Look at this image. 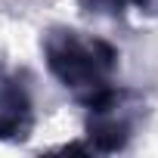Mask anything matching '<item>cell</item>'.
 <instances>
[{
  "instance_id": "6da1fadb",
  "label": "cell",
  "mask_w": 158,
  "mask_h": 158,
  "mask_svg": "<svg viewBox=\"0 0 158 158\" xmlns=\"http://www.w3.org/2000/svg\"><path fill=\"white\" fill-rule=\"evenodd\" d=\"M40 53L53 81L68 90L81 106L115 84L121 65L118 47H112L106 37L71 25H50L40 34Z\"/></svg>"
},
{
  "instance_id": "5b68a950",
  "label": "cell",
  "mask_w": 158,
  "mask_h": 158,
  "mask_svg": "<svg viewBox=\"0 0 158 158\" xmlns=\"http://www.w3.org/2000/svg\"><path fill=\"white\" fill-rule=\"evenodd\" d=\"M133 10H139L146 16H158V0H133Z\"/></svg>"
},
{
  "instance_id": "7a4b0ae2",
  "label": "cell",
  "mask_w": 158,
  "mask_h": 158,
  "mask_svg": "<svg viewBox=\"0 0 158 158\" xmlns=\"http://www.w3.org/2000/svg\"><path fill=\"white\" fill-rule=\"evenodd\" d=\"M84 143L90 155L127 152L149 118V102L133 87H106L99 96L84 102Z\"/></svg>"
},
{
  "instance_id": "3957f363",
  "label": "cell",
  "mask_w": 158,
  "mask_h": 158,
  "mask_svg": "<svg viewBox=\"0 0 158 158\" xmlns=\"http://www.w3.org/2000/svg\"><path fill=\"white\" fill-rule=\"evenodd\" d=\"M34 127L37 109L28 68H16L6 59H0V143L22 146L31 139Z\"/></svg>"
},
{
  "instance_id": "277c9868",
  "label": "cell",
  "mask_w": 158,
  "mask_h": 158,
  "mask_svg": "<svg viewBox=\"0 0 158 158\" xmlns=\"http://www.w3.org/2000/svg\"><path fill=\"white\" fill-rule=\"evenodd\" d=\"M77 6H81L87 16H106V19H121L133 0H77Z\"/></svg>"
}]
</instances>
